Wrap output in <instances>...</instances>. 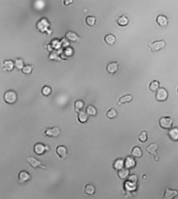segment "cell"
Returning <instances> with one entry per match:
<instances>
[{
    "label": "cell",
    "mask_w": 178,
    "mask_h": 199,
    "mask_svg": "<svg viewBox=\"0 0 178 199\" xmlns=\"http://www.w3.org/2000/svg\"><path fill=\"white\" fill-rule=\"evenodd\" d=\"M178 196V190L166 188L164 190V196L162 199H174Z\"/></svg>",
    "instance_id": "9c48e42d"
},
{
    "label": "cell",
    "mask_w": 178,
    "mask_h": 199,
    "mask_svg": "<svg viewBox=\"0 0 178 199\" xmlns=\"http://www.w3.org/2000/svg\"><path fill=\"white\" fill-rule=\"evenodd\" d=\"M127 181L134 185H136L138 182V177L135 174H132L131 175L129 176Z\"/></svg>",
    "instance_id": "836d02e7"
},
{
    "label": "cell",
    "mask_w": 178,
    "mask_h": 199,
    "mask_svg": "<svg viewBox=\"0 0 178 199\" xmlns=\"http://www.w3.org/2000/svg\"><path fill=\"white\" fill-rule=\"evenodd\" d=\"M159 126L162 128L169 130L172 128L174 125V120L169 116H164L160 118L159 120Z\"/></svg>",
    "instance_id": "3957f363"
},
{
    "label": "cell",
    "mask_w": 178,
    "mask_h": 199,
    "mask_svg": "<svg viewBox=\"0 0 178 199\" xmlns=\"http://www.w3.org/2000/svg\"><path fill=\"white\" fill-rule=\"evenodd\" d=\"M33 152L36 154L41 155L49 150L50 148L48 145H46L42 143H37L33 146Z\"/></svg>",
    "instance_id": "52a82bcc"
},
{
    "label": "cell",
    "mask_w": 178,
    "mask_h": 199,
    "mask_svg": "<svg viewBox=\"0 0 178 199\" xmlns=\"http://www.w3.org/2000/svg\"><path fill=\"white\" fill-rule=\"evenodd\" d=\"M60 134L61 130L58 127H54L51 128H47L44 132L45 136L52 138H56L59 137Z\"/></svg>",
    "instance_id": "ba28073f"
},
{
    "label": "cell",
    "mask_w": 178,
    "mask_h": 199,
    "mask_svg": "<svg viewBox=\"0 0 178 199\" xmlns=\"http://www.w3.org/2000/svg\"><path fill=\"white\" fill-rule=\"evenodd\" d=\"M73 2V0H65V1H64V3L66 6H68L69 5L71 4Z\"/></svg>",
    "instance_id": "d590c367"
},
{
    "label": "cell",
    "mask_w": 178,
    "mask_h": 199,
    "mask_svg": "<svg viewBox=\"0 0 178 199\" xmlns=\"http://www.w3.org/2000/svg\"><path fill=\"white\" fill-rule=\"evenodd\" d=\"M169 96L168 92L164 88H160L157 90L155 95V98L159 102H164L166 101Z\"/></svg>",
    "instance_id": "8992f818"
},
{
    "label": "cell",
    "mask_w": 178,
    "mask_h": 199,
    "mask_svg": "<svg viewBox=\"0 0 178 199\" xmlns=\"http://www.w3.org/2000/svg\"><path fill=\"white\" fill-rule=\"evenodd\" d=\"M4 70L7 72H11L13 70L15 65L14 63L11 60H5L3 63Z\"/></svg>",
    "instance_id": "7402d4cb"
},
{
    "label": "cell",
    "mask_w": 178,
    "mask_h": 199,
    "mask_svg": "<svg viewBox=\"0 0 178 199\" xmlns=\"http://www.w3.org/2000/svg\"><path fill=\"white\" fill-rule=\"evenodd\" d=\"M31 175L28 171L23 170L19 173L18 175V180L19 183H24L31 180Z\"/></svg>",
    "instance_id": "30bf717a"
},
{
    "label": "cell",
    "mask_w": 178,
    "mask_h": 199,
    "mask_svg": "<svg viewBox=\"0 0 178 199\" xmlns=\"http://www.w3.org/2000/svg\"><path fill=\"white\" fill-rule=\"evenodd\" d=\"M41 93L44 96H49L51 93V89L48 86H44L41 90Z\"/></svg>",
    "instance_id": "e575fe53"
},
{
    "label": "cell",
    "mask_w": 178,
    "mask_h": 199,
    "mask_svg": "<svg viewBox=\"0 0 178 199\" xmlns=\"http://www.w3.org/2000/svg\"><path fill=\"white\" fill-rule=\"evenodd\" d=\"M96 189L94 185L91 184H87L85 187V192L88 195H93L95 193Z\"/></svg>",
    "instance_id": "d4e9b609"
},
{
    "label": "cell",
    "mask_w": 178,
    "mask_h": 199,
    "mask_svg": "<svg viewBox=\"0 0 178 199\" xmlns=\"http://www.w3.org/2000/svg\"><path fill=\"white\" fill-rule=\"evenodd\" d=\"M168 136L171 140L178 141V127H172L168 131Z\"/></svg>",
    "instance_id": "9a60e30c"
},
{
    "label": "cell",
    "mask_w": 178,
    "mask_h": 199,
    "mask_svg": "<svg viewBox=\"0 0 178 199\" xmlns=\"http://www.w3.org/2000/svg\"><path fill=\"white\" fill-rule=\"evenodd\" d=\"M74 106H75V110L76 112L79 113L83 111V109L84 107V102L80 100H78L75 102Z\"/></svg>",
    "instance_id": "83f0119b"
},
{
    "label": "cell",
    "mask_w": 178,
    "mask_h": 199,
    "mask_svg": "<svg viewBox=\"0 0 178 199\" xmlns=\"http://www.w3.org/2000/svg\"><path fill=\"white\" fill-rule=\"evenodd\" d=\"M113 167L117 171L124 168V159L122 158L115 159L113 164Z\"/></svg>",
    "instance_id": "2e32d148"
},
{
    "label": "cell",
    "mask_w": 178,
    "mask_h": 199,
    "mask_svg": "<svg viewBox=\"0 0 178 199\" xmlns=\"http://www.w3.org/2000/svg\"><path fill=\"white\" fill-rule=\"evenodd\" d=\"M105 43L109 45H112L116 42V38L112 34H108L104 38Z\"/></svg>",
    "instance_id": "603a6c76"
},
{
    "label": "cell",
    "mask_w": 178,
    "mask_h": 199,
    "mask_svg": "<svg viewBox=\"0 0 178 199\" xmlns=\"http://www.w3.org/2000/svg\"><path fill=\"white\" fill-rule=\"evenodd\" d=\"M130 174V169L124 167L123 169L117 171V176L120 179L124 180L129 177Z\"/></svg>",
    "instance_id": "e0dca14e"
},
{
    "label": "cell",
    "mask_w": 178,
    "mask_h": 199,
    "mask_svg": "<svg viewBox=\"0 0 178 199\" xmlns=\"http://www.w3.org/2000/svg\"><path fill=\"white\" fill-rule=\"evenodd\" d=\"M177 91H178V90H177Z\"/></svg>",
    "instance_id": "8d00e7d4"
},
{
    "label": "cell",
    "mask_w": 178,
    "mask_h": 199,
    "mask_svg": "<svg viewBox=\"0 0 178 199\" xmlns=\"http://www.w3.org/2000/svg\"><path fill=\"white\" fill-rule=\"evenodd\" d=\"M160 88V82L159 81L154 80L150 82L149 86V89L151 91L157 92V90Z\"/></svg>",
    "instance_id": "484cf974"
},
{
    "label": "cell",
    "mask_w": 178,
    "mask_h": 199,
    "mask_svg": "<svg viewBox=\"0 0 178 199\" xmlns=\"http://www.w3.org/2000/svg\"><path fill=\"white\" fill-rule=\"evenodd\" d=\"M3 98L5 103L9 104H13L17 100V94L13 90H8L4 94Z\"/></svg>",
    "instance_id": "6da1fadb"
},
{
    "label": "cell",
    "mask_w": 178,
    "mask_h": 199,
    "mask_svg": "<svg viewBox=\"0 0 178 199\" xmlns=\"http://www.w3.org/2000/svg\"><path fill=\"white\" fill-rule=\"evenodd\" d=\"M96 22V18L95 17L89 16H87L86 18V23L88 26L92 27L95 25Z\"/></svg>",
    "instance_id": "4dcf8cb0"
},
{
    "label": "cell",
    "mask_w": 178,
    "mask_h": 199,
    "mask_svg": "<svg viewBox=\"0 0 178 199\" xmlns=\"http://www.w3.org/2000/svg\"><path fill=\"white\" fill-rule=\"evenodd\" d=\"M117 115V111L115 110V108H112L110 109L109 110H108L107 114H106V116L110 120H112L114 119L115 118H116Z\"/></svg>",
    "instance_id": "f1b7e54d"
},
{
    "label": "cell",
    "mask_w": 178,
    "mask_h": 199,
    "mask_svg": "<svg viewBox=\"0 0 178 199\" xmlns=\"http://www.w3.org/2000/svg\"><path fill=\"white\" fill-rule=\"evenodd\" d=\"M117 25L121 27H125L128 25L129 23V19L125 15H122L120 16L117 19Z\"/></svg>",
    "instance_id": "44dd1931"
},
{
    "label": "cell",
    "mask_w": 178,
    "mask_h": 199,
    "mask_svg": "<svg viewBox=\"0 0 178 199\" xmlns=\"http://www.w3.org/2000/svg\"><path fill=\"white\" fill-rule=\"evenodd\" d=\"M138 140L142 143L146 142L148 140L147 132L146 131L141 132L140 135L138 136Z\"/></svg>",
    "instance_id": "f546056e"
},
{
    "label": "cell",
    "mask_w": 178,
    "mask_h": 199,
    "mask_svg": "<svg viewBox=\"0 0 178 199\" xmlns=\"http://www.w3.org/2000/svg\"><path fill=\"white\" fill-rule=\"evenodd\" d=\"M66 38L71 42H76L79 40L78 35L72 31H68L66 33Z\"/></svg>",
    "instance_id": "ac0fdd59"
},
{
    "label": "cell",
    "mask_w": 178,
    "mask_h": 199,
    "mask_svg": "<svg viewBox=\"0 0 178 199\" xmlns=\"http://www.w3.org/2000/svg\"><path fill=\"white\" fill-rule=\"evenodd\" d=\"M107 70L110 74H115L119 69V64L117 62H112L108 64L107 66Z\"/></svg>",
    "instance_id": "5bb4252c"
},
{
    "label": "cell",
    "mask_w": 178,
    "mask_h": 199,
    "mask_svg": "<svg viewBox=\"0 0 178 199\" xmlns=\"http://www.w3.org/2000/svg\"><path fill=\"white\" fill-rule=\"evenodd\" d=\"M156 21L161 27H165L168 25V19L164 15H159L156 17Z\"/></svg>",
    "instance_id": "4fadbf2b"
},
{
    "label": "cell",
    "mask_w": 178,
    "mask_h": 199,
    "mask_svg": "<svg viewBox=\"0 0 178 199\" xmlns=\"http://www.w3.org/2000/svg\"><path fill=\"white\" fill-rule=\"evenodd\" d=\"M33 71V67L31 65H26L23 66V68L22 69L21 72L23 74L25 75H29L31 74Z\"/></svg>",
    "instance_id": "d6a6232c"
},
{
    "label": "cell",
    "mask_w": 178,
    "mask_h": 199,
    "mask_svg": "<svg viewBox=\"0 0 178 199\" xmlns=\"http://www.w3.org/2000/svg\"><path fill=\"white\" fill-rule=\"evenodd\" d=\"M26 161L33 169L40 168L42 169H46V166L42 164V162L33 157H27Z\"/></svg>",
    "instance_id": "277c9868"
},
{
    "label": "cell",
    "mask_w": 178,
    "mask_h": 199,
    "mask_svg": "<svg viewBox=\"0 0 178 199\" xmlns=\"http://www.w3.org/2000/svg\"><path fill=\"white\" fill-rule=\"evenodd\" d=\"M133 96L131 94H127L120 98L117 102V105L124 104L125 103H130L133 100Z\"/></svg>",
    "instance_id": "ffe728a7"
},
{
    "label": "cell",
    "mask_w": 178,
    "mask_h": 199,
    "mask_svg": "<svg viewBox=\"0 0 178 199\" xmlns=\"http://www.w3.org/2000/svg\"><path fill=\"white\" fill-rule=\"evenodd\" d=\"M136 164L135 158L132 156H127L124 159V167L126 169H134L136 166Z\"/></svg>",
    "instance_id": "8fae6325"
},
{
    "label": "cell",
    "mask_w": 178,
    "mask_h": 199,
    "mask_svg": "<svg viewBox=\"0 0 178 199\" xmlns=\"http://www.w3.org/2000/svg\"><path fill=\"white\" fill-rule=\"evenodd\" d=\"M131 156L134 158H141L143 156V151L138 146L134 147L131 151Z\"/></svg>",
    "instance_id": "d6986e66"
},
{
    "label": "cell",
    "mask_w": 178,
    "mask_h": 199,
    "mask_svg": "<svg viewBox=\"0 0 178 199\" xmlns=\"http://www.w3.org/2000/svg\"><path fill=\"white\" fill-rule=\"evenodd\" d=\"M78 121L82 124H85L88 121V115L87 113L84 112L83 110L78 114Z\"/></svg>",
    "instance_id": "cb8c5ba5"
},
{
    "label": "cell",
    "mask_w": 178,
    "mask_h": 199,
    "mask_svg": "<svg viewBox=\"0 0 178 199\" xmlns=\"http://www.w3.org/2000/svg\"><path fill=\"white\" fill-rule=\"evenodd\" d=\"M86 113L90 116H95L97 114V110L95 107L92 105L87 106L86 108Z\"/></svg>",
    "instance_id": "4316f807"
},
{
    "label": "cell",
    "mask_w": 178,
    "mask_h": 199,
    "mask_svg": "<svg viewBox=\"0 0 178 199\" xmlns=\"http://www.w3.org/2000/svg\"><path fill=\"white\" fill-rule=\"evenodd\" d=\"M14 65L15 67L19 70H22L24 66L23 61H22L21 59H15L14 62Z\"/></svg>",
    "instance_id": "1f68e13d"
},
{
    "label": "cell",
    "mask_w": 178,
    "mask_h": 199,
    "mask_svg": "<svg viewBox=\"0 0 178 199\" xmlns=\"http://www.w3.org/2000/svg\"><path fill=\"white\" fill-rule=\"evenodd\" d=\"M56 153L60 158L66 159L68 156V149L64 145H59L56 147Z\"/></svg>",
    "instance_id": "7c38bea8"
},
{
    "label": "cell",
    "mask_w": 178,
    "mask_h": 199,
    "mask_svg": "<svg viewBox=\"0 0 178 199\" xmlns=\"http://www.w3.org/2000/svg\"><path fill=\"white\" fill-rule=\"evenodd\" d=\"M148 45L151 49V52L152 53H154L163 49L166 46L167 43L166 41L162 40L155 41L152 43H149Z\"/></svg>",
    "instance_id": "7a4b0ae2"
},
{
    "label": "cell",
    "mask_w": 178,
    "mask_h": 199,
    "mask_svg": "<svg viewBox=\"0 0 178 199\" xmlns=\"http://www.w3.org/2000/svg\"><path fill=\"white\" fill-rule=\"evenodd\" d=\"M158 149V145L156 143H150V145L146 148V152L150 154L154 157L155 161L158 162L159 160V157L157 153V150Z\"/></svg>",
    "instance_id": "5b68a950"
}]
</instances>
